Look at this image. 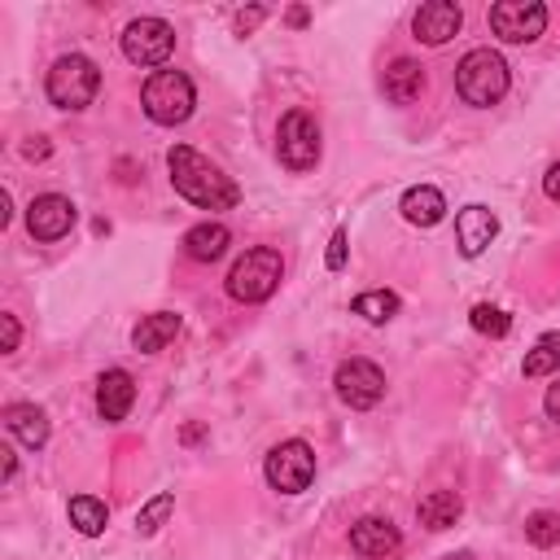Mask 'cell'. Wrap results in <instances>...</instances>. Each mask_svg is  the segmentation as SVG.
<instances>
[{
    "label": "cell",
    "instance_id": "obj_4",
    "mask_svg": "<svg viewBox=\"0 0 560 560\" xmlns=\"http://www.w3.org/2000/svg\"><path fill=\"white\" fill-rule=\"evenodd\" d=\"M44 92H48V101L57 109H88L96 101V92H101V70L83 52H66V57L52 61Z\"/></svg>",
    "mask_w": 560,
    "mask_h": 560
},
{
    "label": "cell",
    "instance_id": "obj_30",
    "mask_svg": "<svg viewBox=\"0 0 560 560\" xmlns=\"http://www.w3.org/2000/svg\"><path fill=\"white\" fill-rule=\"evenodd\" d=\"M262 18H267V9H262V4H254V9H241V13H236V35H249V31H254Z\"/></svg>",
    "mask_w": 560,
    "mask_h": 560
},
{
    "label": "cell",
    "instance_id": "obj_1",
    "mask_svg": "<svg viewBox=\"0 0 560 560\" xmlns=\"http://www.w3.org/2000/svg\"><path fill=\"white\" fill-rule=\"evenodd\" d=\"M166 171H171V184L184 201H192L197 210H232L241 201V188L210 162L201 158L192 144H171L166 153Z\"/></svg>",
    "mask_w": 560,
    "mask_h": 560
},
{
    "label": "cell",
    "instance_id": "obj_28",
    "mask_svg": "<svg viewBox=\"0 0 560 560\" xmlns=\"http://www.w3.org/2000/svg\"><path fill=\"white\" fill-rule=\"evenodd\" d=\"M346 245H350V236L337 228V232H332V241H328V258H324V262H328V271H341V267H346Z\"/></svg>",
    "mask_w": 560,
    "mask_h": 560
},
{
    "label": "cell",
    "instance_id": "obj_22",
    "mask_svg": "<svg viewBox=\"0 0 560 560\" xmlns=\"http://www.w3.org/2000/svg\"><path fill=\"white\" fill-rule=\"evenodd\" d=\"M66 512H70V525H74L83 538H96V534L105 529V521H109V508H105L96 494H74Z\"/></svg>",
    "mask_w": 560,
    "mask_h": 560
},
{
    "label": "cell",
    "instance_id": "obj_31",
    "mask_svg": "<svg viewBox=\"0 0 560 560\" xmlns=\"http://www.w3.org/2000/svg\"><path fill=\"white\" fill-rule=\"evenodd\" d=\"M542 192H547L551 201H560V162H556V166L542 175Z\"/></svg>",
    "mask_w": 560,
    "mask_h": 560
},
{
    "label": "cell",
    "instance_id": "obj_21",
    "mask_svg": "<svg viewBox=\"0 0 560 560\" xmlns=\"http://www.w3.org/2000/svg\"><path fill=\"white\" fill-rule=\"evenodd\" d=\"M459 512H464V499L455 494V490H433V494H424L420 503H416V516H420V525L424 529H451L455 521H459Z\"/></svg>",
    "mask_w": 560,
    "mask_h": 560
},
{
    "label": "cell",
    "instance_id": "obj_34",
    "mask_svg": "<svg viewBox=\"0 0 560 560\" xmlns=\"http://www.w3.org/2000/svg\"><path fill=\"white\" fill-rule=\"evenodd\" d=\"M0 455H4V481H13V472H18V459H13V451H9V446H4Z\"/></svg>",
    "mask_w": 560,
    "mask_h": 560
},
{
    "label": "cell",
    "instance_id": "obj_9",
    "mask_svg": "<svg viewBox=\"0 0 560 560\" xmlns=\"http://www.w3.org/2000/svg\"><path fill=\"white\" fill-rule=\"evenodd\" d=\"M171 52H175V31L162 18H136L122 31V57L131 66H166Z\"/></svg>",
    "mask_w": 560,
    "mask_h": 560
},
{
    "label": "cell",
    "instance_id": "obj_29",
    "mask_svg": "<svg viewBox=\"0 0 560 560\" xmlns=\"http://www.w3.org/2000/svg\"><path fill=\"white\" fill-rule=\"evenodd\" d=\"M18 337H22L18 315H0V350H4V354H13V350H18Z\"/></svg>",
    "mask_w": 560,
    "mask_h": 560
},
{
    "label": "cell",
    "instance_id": "obj_20",
    "mask_svg": "<svg viewBox=\"0 0 560 560\" xmlns=\"http://www.w3.org/2000/svg\"><path fill=\"white\" fill-rule=\"evenodd\" d=\"M4 429H9L18 442H26L31 451L48 442V416H44L35 402H13V407H4Z\"/></svg>",
    "mask_w": 560,
    "mask_h": 560
},
{
    "label": "cell",
    "instance_id": "obj_18",
    "mask_svg": "<svg viewBox=\"0 0 560 560\" xmlns=\"http://www.w3.org/2000/svg\"><path fill=\"white\" fill-rule=\"evenodd\" d=\"M179 315L175 311H153V315H144L136 328H131V346L140 350V354H158V350H166L171 341H175V332H179Z\"/></svg>",
    "mask_w": 560,
    "mask_h": 560
},
{
    "label": "cell",
    "instance_id": "obj_36",
    "mask_svg": "<svg viewBox=\"0 0 560 560\" xmlns=\"http://www.w3.org/2000/svg\"><path fill=\"white\" fill-rule=\"evenodd\" d=\"M442 560H477L472 551H451V556H442Z\"/></svg>",
    "mask_w": 560,
    "mask_h": 560
},
{
    "label": "cell",
    "instance_id": "obj_6",
    "mask_svg": "<svg viewBox=\"0 0 560 560\" xmlns=\"http://www.w3.org/2000/svg\"><path fill=\"white\" fill-rule=\"evenodd\" d=\"M276 158L289 171H311L319 162V122L311 109H289L276 127Z\"/></svg>",
    "mask_w": 560,
    "mask_h": 560
},
{
    "label": "cell",
    "instance_id": "obj_33",
    "mask_svg": "<svg viewBox=\"0 0 560 560\" xmlns=\"http://www.w3.org/2000/svg\"><path fill=\"white\" fill-rule=\"evenodd\" d=\"M22 153H26L31 162H44V158H48V140H44V136H35V140H31Z\"/></svg>",
    "mask_w": 560,
    "mask_h": 560
},
{
    "label": "cell",
    "instance_id": "obj_7",
    "mask_svg": "<svg viewBox=\"0 0 560 560\" xmlns=\"http://www.w3.org/2000/svg\"><path fill=\"white\" fill-rule=\"evenodd\" d=\"M267 486L280 490V494H302L311 481H315V451L302 442V438H289L280 446L267 451Z\"/></svg>",
    "mask_w": 560,
    "mask_h": 560
},
{
    "label": "cell",
    "instance_id": "obj_13",
    "mask_svg": "<svg viewBox=\"0 0 560 560\" xmlns=\"http://www.w3.org/2000/svg\"><path fill=\"white\" fill-rule=\"evenodd\" d=\"M398 542H402L398 538V525L385 521V516H363V521L350 525V547L359 556H368V560H389L398 551Z\"/></svg>",
    "mask_w": 560,
    "mask_h": 560
},
{
    "label": "cell",
    "instance_id": "obj_12",
    "mask_svg": "<svg viewBox=\"0 0 560 560\" xmlns=\"http://www.w3.org/2000/svg\"><path fill=\"white\" fill-rule=\"evenodd\" d=\"M459 26H464V9L451 4V0H429V4H420L416 18H411L416 39L429 44V48H442Z\"/></svg>",
    "mask_w": 560,
    "mask_h": 560
},
{
    "label": "cell",
    "instance_id": "obj_11",
    "mask_svg": "<svg viewBox=\"0 0 560 560\" xmlns=\"http://www.w3.org/2000/svg\"><path fill=\"white\" fill-rule=\"evenodd\" d=\"M74 219H79V210H74V201L61 197V192H44V197H35V201L26 206V232H31L35 241H61V236H70Z\"/></svg>",
    "mask_w": 560,
    "mask_h": 560
},
{
    "label": "cell",
    "instance_id": "obj_8",
    "mask_svg": "<svg viewBox=\"0 0 560 560\" xmlns=\"http://www.w3.org/2000/svg\"><path fill=\"white\" fill-rule=\"evenodd\" d=\"M490 31L503 44H534L547 31V9L538 0H499L490 4Z\"/></svg>",
    "mask_w": 560,
    "mask_h": 560
},
{
    "label": "cell",
    "instance_id": "obj_16",
    "mask_svg": "<svg viewBox=\"0 0 560 560\" xmlns=\"http://www.w3.org/2000/svg\"><path fill=\"white\" fill-rule=\"evenodd\" d=\"M381 92H385V101H394V105L420 101V92H424V66L411 61V57L389 61V70L381 74Z\"/></svg>",
    "mask_w": 560,
    "mask_h": 560
},
{
    "label": "cell",
    "instance_id": "obj_35",
    "mask_svg": "<svg viewBox=\"0 0 560 560\" xmlns=\"http://www.w3.org/2000/svg\"><path fill=\"white\" fill-rule=\"evenodd\" d=\"M306 18H311V13H306L302 4H298V9H289V22H293V26H306Z\"/></svg>",
    "mask_w": 560,
    "mask_h": 560
},
{
    "label": "cell",
    "instance_id": "obj_5",
    "mask_svg": "<svg viewBox=\"0 0 560 560\" xmlns=\"http://www.w3.org/2000/svg\"><path fill=\"white\" fill-rule=\"evenodd\" d=\"M140 105H144V114H149L153 122L175 127V122H184V118L192 114V105H197L192 79H188L184 70H153V74L144 79V88H140Z\"/></svg>",
    "mask_w": 560,
    "mask_h": 560
},
{
    "label": "cell",
    "instance_id": "obj_23",
    "mask_svg": "<svg viewBox=\"0 0 560 560\" xmlns=\"http://www.w3.org/2000/svg\"><path fill=\"white\" fill-rule=\"evenodd\" d=\"M354 315H363L368 324H389L398 315V293L389 289H368L354 298Z\"/></svg>",
    "mask_w": 560,
    "mask_h": 560
},
{
    "label": "cell",
    "instance_id": "obj_17",
    "mask_svg": "<svg viewBox=\"0 0 560 560\" xmlns=\"http://www.w3.org/2000/svg\"><path fill=\"white\" fill-rule=\"evenodd\" d=\"M398 210H402L407 223H416V228H433V223H442V214H446V197H442L433 184H411V188L402 192Z\"/></svg>",
    "mask_w": 560,
    "mask_h": 560
},
{
    "label": "cell",
    "instance_id": "obj_10",
    "mask_svg": "<svg viewBox=\"0 0 560 560\" xmlns=\"http://www.w3.org/2000/svg\"><path fill=\"white\" fill-rule=\"evenodd\" d=\"M332 385H337V398H341L346 407L368 411V407H376L381 394H385V372H381L372 359H346V363L337 368Z\"/></svg>",
    "mask_w": 560,
    "mask_h": 560
},
{
    "label": "cell",
    "instance_id": "obj_2",
    "mask_svg": "<svg viewBox=\"0 0 560 560\" xmlns=\"http://www.w3.org/2000/svg\"><path fill=\"white\" fill-rule=\"evenodd\" d=\"M508 83H512V79H508V61H503L494 48H468V52L459 57V66H455V92H459L468 105H477V109L503 101Z\"/></svg>",
    "mask_w": 560,
    "mask_h": 560
},
{
    "label": "cell",
    "instance_id": "obj_26",
    "mask_svg": "<svg viewBox=\"0 0 560 560\" xmlns=\"http://www.w3.org/2000/svg\"><path fill=\"white\" fill-rule=\"evenodd\" d=\"M525 538H529L534 547H556V542H560V516L534 512V516L525 521Z\"/></svg>",
    "mask_w": 560,
    "mask_h": 560
},
{
    "label": "cell",
    "instance_id": "obj_25",
    "mask_svg": "<svg viewBox=\"0 0 560 560\" xmlns=\"http://www.w3.org/2000/svg\"><path fill=\"white\" fill-rule=\"evenodd\" d=\"M468 324L481 332V337H508V328H512V319L499 311V306H490V302H481V306H472V315H468Z\"/></svg>",
    "mask_w": 560,
    "mask_h": 560
},
{
    "label": "cell",
    "instance_id": "obj_14",
    "mask_svg": "<svg viewBox=\"0 0 560 560\" xmlns=\"http://www.w3.org/2000/svg\"><path fill=\"white\" fill-rule=\"evenodd\" d=\"M494 236H499L494 210H486V206H464V210L455 214V241H459V254H464V258H477Z\"/></svg>",
    "mask_w": 560,
    "mask_h": 560
},
{
    "label": "cell",
    "instance_id": "obj_27",
    "mask_svg": "<svg viewBox=\"0 0 560 560\" xmlns=\"http://www.w3.org/2000/svg\"><path fill=\"white\" fill-rule=\"evenodd\" d=\"M556 368H560V350L547 346V341H538V346L525 354V376H551Z\"/></svg>",
    "mask_w": 560,
    "mask_h": 560
},
{
    "label": "cell",
    "instance_id": "obj_32",
    "mask_svg": "<svg viewBox=\"0 0 560 560\" xmlns=\"http://www.w3.org/2000/svg\"><path fill=\"white\" fill-rule=\"evenodd\" d=\"M542 407H547V416H551V420L560 424V381H556V385L547 389V398H542Z\"/></svg>",
    "mask_w": 560,
    "mask_h": 560
},
{
    "label": "cell",
    "instance_id": "obj_3",
    "mask_svg": "<svg viewBox=\"0 0 560 560\" xmlns=\"http://www.w3.org/2000/svg\"><path fill=\"white\" fill-rule=\"evenodd\" d=\"M280 276H284L280 249L254 245V249H245V254L232 262V271H228V293H232L236 302H267V298L280 289Z\"/></svg>",
    "mask_w": 560,
    "mask_h": 560
},
{
    "label": "cell",
    "instance_id": "obj_24",
    "mask_svg": "<svg viewBox=\"0 0 560 560\" xmlns=\"http://www.w3.org/2000/svg\"><path fill=\"white\" fill-rule=\"evenodd\" d=\"M171 512H175V494H171V490H162V494H153V499L136 512V529L149 538V534H158V529L166 525V516H171Z\"/></svg>",
    "mask_w": 560,
    "mask_h": 560
},
{
    "label": "cell",
    "instance_id": "obj_19",
    "mask_svg": "<svg viewBox=\"0 0 560 560\" xmlns=\"http://www.w3.org/2000/svg\"><path fill=\"white\" fill-rule=\"evenodd\" d=\"M228 245H232V232L223 223H197L184 232V254L192 262H214L228 254Z\"/></svg>",
    "mask_w": 560,
    "mask_h": 560
},
{
    "label": "cell",
    "instance_id": "obj_15",
    "mask_svg": "<svg viewBox=\"0 0 560 560\" xmlns=\"http://www.w3.org/2000/svg\"><path fill=\"white\" fill-rule=\"evenodd\" d=\"M131 402H136L131 372H122V368L101 372V381H96V411H101V420H127Z\"/></svg>",
    "mask_w": 560,
    "mask_h": 560
}]
</instances>
